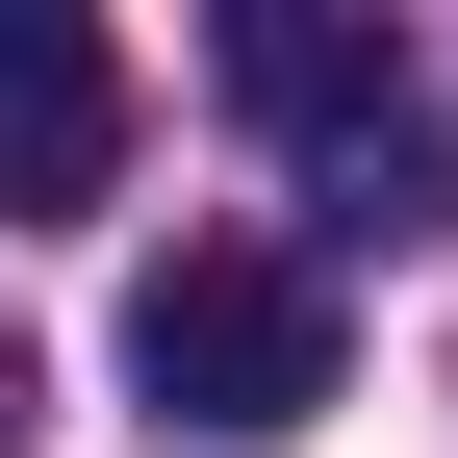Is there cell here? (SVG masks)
Returning <instances> with one entry per match:
<instances>
[{
  "label": "cell",
  "instance_id": "obj_1",
  "mask_svg": "<svg viewBox=\"0 0 458 458\" xmlns=\"http://www.w3.org/2000/svg\"><path fill=\"white\" fill-rule=\"evenodd\" d=\"M128 382H153L179 433H306V408H331V280L255 255V229H179V255L128 280Z\"/></svg>",
  "mask_w": 458,
  "mask_h": 458
},
{
  "label": "cell",
  "instance_id": "obj_2",
  "mask_svg": "<svg viewBox=\"0 0 458 458\" xmlns=\"http://www.w3.org/2000/svg\"><path fill=\"white\" fill-rule=\"evenodd\" d=\"M229 102H255V128L306 153L331 204H382V229L433 204V128H408V26H357V0H255V26H229Z\"/></svg>",
  "mask_w": 458,
  "mask_h": 458
},
{
  "label": "cell",
  "instance_id": "obj_3",
  "mask_svg": "<svg viewBox=\"0 0 458 458\" xmlns=\"http://www.w3.org/2000/svg\"><path fill=\"white\" fill-rule=\"evenodd\" d=\"M102 179H128V51H102L77 26V0H0V204H102Z\"/></svg>",
  "mask_w": 458,
  "mask_h": 458
},
{
  "label": "cell",
  "instance_id": "obj_4",
  "mask_svg": "<svg viewBox=\"0 0 458 458\" xmlns=\"http://www.w3.org/2000/svg\"><path fill=\"white\" fill-rule=\"evenodd\" d=\"M0 458H26V331H0Z\"/></svg>",
  "mask_w": 458,
  "mask_h": 458
}]
</instances>
